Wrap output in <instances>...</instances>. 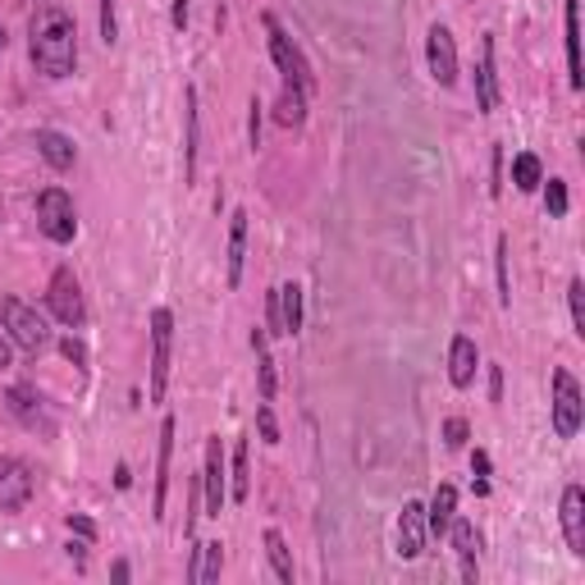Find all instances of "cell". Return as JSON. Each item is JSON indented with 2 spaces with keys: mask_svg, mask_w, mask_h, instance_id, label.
I'll return each instance as SVG.
<instances>
[{
  "mask_svg": "<svg viewBox=\"0 0 585 585\" xmlns=\"http://www.w3.org/2000/svg\"><path fill=\"white\" fill-rule=\"evenodd\" d=\"M426 60H430V74L439 87H453L458 83V42H453V32L435 23L430 28V38H426Z\"/></svg>",
  "mask_w": 585,
  "mask_h": 585,
  "instance_id": "52a82bcc",
  "label": "cell"
},
{
  "mask_svg": "<svg viewBox=\"0 0 585 585\" xmlns=\"http://www.w3.org/2000/svg\"><path fill=\"white\" fill-rule=\"evenodd\" d=\"M257 426H261V439H265V443H280V421H274L270 403H261V407H257Z\"/></svg>",
  "mask_w": 585,
  "mask_h": 585,
  "instance_id": "836d02e7",
  "label": "cell"
},
{
  "mask_svg": "<svg viewBox=\"0 0 585 585\" xmlns=\"http://www.w3.org/2000/svg\"><path fill=\"white\" fill-rule=\"evenodd\" d=\"M563 19H567V79L581 92L585 87V69H581V0H563Z\"/></svg>",
  "mask_w": 585,
  "mask_h": 585,
  "instance_id": "2e32d148",
  "label": "cell"
},
{
  "mask_svg": "<svg viewBox=\"0 0 585 585\" xmlns=\"http://www.w3.org/2000/svg\"><path fill=\"white\" fill-rule=\"evenodd\" d=\"M248 490H252V467H248V439L233 443V499L248 503Z\"/></svg>",
  "mask_w": 585,
  "mask_h": 585,
  "instance_id": "4316f807",
  "label": "cell"
},
{
  "mask_svg": "<svg viewBox=\"0 0 585 585\" xmlns=\"http://www.w3.org/2000/svg\"><path fill=\"white\" fill-rule=\"evenodd\" d=\"M567 302H572V330L585 338V284L581 280L567 284Z\"/></svg>",
  "mask_w": 585,
  "mask_h": 585,
  "instance_id": "1f68e13d",
  "label": "cell"
},
{
  "mask_svg": "<svg viewBox=\"0 0 585 585\" xmlns=\"http://www.w3.org/2000/svg\"><path fill=\"white\" fill-rule=\"evenodd\" d=\"M476 106L480 111H494L499 106V74H494V38L480 42V69H476Z\"/></svg>",
  "mask_w": 585,
  "mask_h": 585,
  "instance_id": "9a60e30c",
  "label": "cell"
},
{
  "mask_svg": "<svg viewBox=\"0 0 585 585\" xmlns=\"http://www.w3.org/2000/svg\"><path fill=\"white\" fill-rule=\"evenodd\" d=\"M111 576H115V581H128V576H133V572H128V563H124V558H119V563H115V567H111Z\"/></svg>",
  "mask_w": 585,
  "mask_h": 585,
  "instance_id": "ee69618b",
  "label": "cell"
},
{
  "mask_svg": "<svg viewBox=\"0 0 585 585\" xmlns=\"http://www.w3.org/2000/svg\"><path fill=\"white\" fill-rule=\"evenodd\" d=\"M467 421L462 417H449V421H443V443H449V449H462V443H467Z\"/></svg>",
  "mask_w": 585,
  "mask_h": 585,
  "instance_id": "e575fe53",
  "label": "cell"
},
{
  "mask_svg": "<svg viewBox=\"0 0 585 585\" xmlns=\"http://www.w3.org/2000/svg\"><path fill=\"white\" fill-rule=\"evenodd\" d=\"M10 411L28 426V430H42L46 439L55 435V421H51V411H46V403L38 398V389H28V385H14L10 389Z\"/></svg>",
  "mask_w": 585,
  "mask_h": 585,
  "instance_id": "8fae6325",
  "label": "cell"
},
{
  "mask_svg": "<svg viewBox=\"0 0 585 585\" xmlns=\"http://www.w3.org/2000/svg\"><path fill=\"white\" fill-rule=\"evenodd\" d=\"M581 389H576V380L567 370H554V430H558V439H572L576 430H581Z\"/></svg>",
  "mask_w": 585,
  "mask_h": 585,
  "instance_id": "ba28073f",
  "label": "cell"
},
{
  "mask_svg": "<svg viewBox=\"0 0 585 585\" xmlns=\"http://www.w3.org/2000/svg\"><path fill=\"white\" fill-rule=\"evenodd\" d=\"M248 143H252V152L261 147V106H257V96H252V119H248Z\"/></svg>",
  "mask_w": 585,
  "mask_h": 585,
  "instance_id": "8d00e7d4",
  "label": "cell"
},
{
  "mask_svg": "<svg viewBox=\"0 0 585 585\" xmlns=\"http://www.w3.org/2000/svg\"><path fill=\"white\" fill-rule=\"evenodd\" d=\"M265 554H270V567L284 585H293V558H289V544L280 531H265Z\"/></svg>",
  "mask_w": 585,
  "mask_h": 585,
  "instance_id": "d4e9b609",
  "label": "cell"
},
{
  "mask_svg": "<svg viewBox=\"0 0 585 585\" xmlns=\"http://www.w3.org/2000/svg\"><path fill=\"white\" fill-rule=\"evenodd\" d=\"M449 535H453V544H458V558H462V563H476V554H480V531H476L471 522L453 518V522H449Z\"/></svg>",
  "mask_w": 585,
  "mask_h": 585,
  "instance_id": "83f0119b",
  "label": "cell"
},
{
  "mask_svg": "<svg viewBox=\"0 0 585 585\" xmlns=\"http://www.w3.org/2000/svg\"><path fill=\"white\" fill-rule=\"evenodd\" d=\"M421 549H426V508L411 499V503H403V518H398V554L417 558Z\"/></svg>",
  "mask_w": 585,
  "mask_h": 585,
  "instance_id": "4fadbf2b",
  "label": "cell"
},
{
  "mask_svg": "<svg viewBox=\"0 0 585 585\" xmlns=\"http://www.w3.org/2000/svg\"><path fill=\"white\" fill-rule=\"evenodd\" d=\"M6 366H10V343L0 338V370H6Z\"/></svg>",
  "mask_w": 585,
  "mask_h": 585,
  "instance_id": "f6af8a7d",
  "label": "cell"
},
{
  "mask_svg": "<svg viewBox=\"0 0 585 585\" xmlns=\"http://www.w3.org/2000/svg\"><path fill=\"white\" fill-rule=\"evenodd\" d=\"M169 462H175V417L160 421V458H156V499H152V518H165V490H169Z\"/></svg>",
  "mask_w": 585,
  "mask_h": 585,
  "instance_id": "5bb4252c",
  "label": "cell"
},
{
  "mask_svg": "<svg viewBox=\"0 0 585 585\" xmlns=\"http://www.w3.org/2000/svg\"><path fill=\"white\" fill-rule=\"evenodd\" d=\"M503 192V152L494 147V184H490V197H499Z\"/></svg>",
  "mask_w": 585,
  "mask_h": 585,
  "instance_id": "f35d334b",
  "label": "cell"
},
{
  "mask_svg": "<svg viewBox=\"0 0 585 585\" xmlns=\"http://www.w3.org/2000/svg\"><path fill=\"white\" fill-rule=\"evenodd\" d=\"M261 23H265V32H270V55H274V64H280L284 83H289V87H297V92H312V64H306V55L293 46V38L280 28V19L265 14Z\"/></svg>",
  "mask_w": 585,
  "mask_h": 585,
  "instance_id": "3957f363",
  "label": "cell"
},
{
  "mask_svg": "<svg viewBox=\"0 0 585 585\" xmlns=\"http://www.w3.org/2000/svg\"><path fill=\"white\" fill-rule=\"evenodd\" d=\"M169 348H175V316L156 306L152 312V403H160L169 389Z\"/></svg>",
  "mask_w": 585,
  "mask_h": 585,
  "instance_id": "8992f818",
  "label": "cell"
},
{
  "mask_svg": "<svg viewBox=\"0 0 585 585\" xmlns=\"http://www.w3.org/2000/svg\"><path fill=\"white\" fill-rule=\"evenodd\" d=\"M38 229L51 238V243H74L79 211H74V197H69L64 188H46L38 197Z\"/></svg>",
  "mask_w": 585,
  "mask_h": 585,
  "instance_id": "277c9868",
  "label": "cell"
},
{
  "mask_svg": "<svg viewBox=\"0 0 585 585\" xmlns=\"http://www.w3.org/2000/svg\"><path fill=\"white\" fill-rule=\"evenodd\" d=\"M60 353H64L69 362H74V366H87V348H83V343H79L74 334H69V338L60 343Z\"/></svg>",
  "mask_w": 585,
  "mask_h": 585,
  "instance_id": "d590c367",
  "label": "cell"
},
{
  "mask_svg": "<svg viewBox=\"0 0 585 585\" xmlns=\"http://www.w3.org/2000/svg\"><path fill=\"white\" fill-rule=\"evenodd\" d=\"M494 270H499V302L512 306V280H508V238L499 233V243H494Z\"/></svg>",
  "mask_w": 585,
  "mask_h": 585,
  "instance_id": "f546056e",
  "label": "cell"
},
{
  "mask_svg": "<svg viewBox=\"0 0 585 585\" xmlns=\"http://www.w3.org/2000/svg\"><path fill=\"white\" fill-rule=\"evenodd\" d=\"M184 115H188V147H184V179H197V143H201V128H197V87L184 92Z\"/></svg>",
  "mask_w": 585,
  "mask_h": 585,
  "instance_id": "7402d4cb",
  "label": "cell"
},
{
  "mask_svg": "<svg viewBox=\"0 0 585 585\" xmlns=\"http://www.w3.org/2000/svg\"><path fill=\"white\" fill-rule=\"evenodd\" d=\"M544 211L549 216H567V184L563 179H549V188H544Z\"/></svg>",
  "mask_w": 585,
  "mask_h": 585,
  "instance_id": "4dcf8cb0",
  "label": "cell"
},
{
  "mask_svg": "<svg viewBox=\"0 0 585 585\" xmlns=\"http://www.w3.org/2000/svg\"><path fill=\"white\" fill-rule=\"evenodd\" d=\"M69 531H74V535H83V540H92V535H96V526H92L87 518H79V512H74V518H69Z\"/></svg>",
  "mask_w": 585,
  "mask_h": 585,
  "instance_id": "74e56055",
  "label": "cell"
},
{
  "mask_svg": "<svg viewBox=\"0 0 585 585\" xmlns=\"http://www.w3.org/2000/svg\"><path fill=\"white\" fill-rule=\"evenodd\" d=\"M119 38V23H115V0H101V42L115 46Z\"/></svg>",
  "mask_w": 585,
  "mask_h": 585,
  "instance_id": "d6a6232c",
  "label": "cell"
},
{
  "mask_svg": "<svg viewBox=\"0 0 585 585\" xmlns=\"http://www.w3.org/2000/svg\"><path fill=\"white\" fill-rule=\"evenodd\" d=\"M6 42H10V38H6V28H0V55H6Z\"/></svg>",
  "mask_w": 585,
  "mask_h": 585,
  "instance_id": "bcb514c9",
  "label": "cell"
},
{
  "mask_svg": "<svg viewBox=\"0 0 585 585\" xmlns=\"http://www.w3.org/2000/svg\"><path fill=\"white\" fill-rule=\"evenodd\" d=\"M229 289H238L243 280V261H248V211H233L229 220Z\"/></svg>",
  "mask_w": 585,
  "mask_h": 585,
  "instance_id": "ac0fdd59",
  "label": "cell"
},
{
  "mask_svg": "<svg viewBox=\"0 0 585 585\" xmlns=\"http://www.w3.org/2000/svg\"><path fill=\"white\" fill-rule=\"evenodd\" d=\"M280 325H284V334L302 330V289L297 284H280Z\"/></svg>",
  "mask_w": 585,
  "mask_h": 585,
  "instance_id": "cb8c5ba5",
  "label": "cell"
},
{
  "mask_svg": "<svg viewBox=\"0 0 585 585\" xmlns=\"http://www.w3.org/2000/svg\"><path fill=\"white\" fill-rule=\"evenodd\" d=\"M512 184H518L522 192H535L540 188V160L531 152H522L518 160H512Z\"/></svg>",
  "mask_w": 585,
  "mask_h": 585,
  "instance_id": "f1b7e54d",
  "label": "cell"
},
{
  "mask_svg": "<svg viewBox=\"0 0 585 585\" xmlns=\"http://www.w3.org/2000/svg\"><path fill=\"white\" fill-rule=\"evenodd\" d=\"M252 348H257V370H261V398H274V357H270V343L265 330H252Z\"/></svg>",
  "mask_w": 585,
  "mask_h": 585,
  "instance_id": "484cf974",
  "label": "cell"
},
{
  "mask_svg": "<svg viewBox=\"0 0 585 585\" xmlns=\"http://www.w3.org/2000/svg\"><path fill=\"white\" fill-rule=\"evenodd\" d=\"M28 499H32V471H28V462L6 458V462H0V508H6V512H23Z\"/></svg>",
  "mask_w": 585,
  "mask_h": 585,
  "instance_id": "9c48e42d",
  "label": "cell"
},
{
  "mask_svg": "<svg viewBox=\"0 0 585 585\" xmlns=\"http://www.w3.org/2000/svg\"><path fill=\"white\" fill-rule=\"evenodd\" d=\"M38 152H42V160L51 165V169H74V143H69L64 133H55V128H38Z\"/></svg>",
  "mask_w": 585,
  "mask_h": 585,
  "instance_id": "44dd1931",
  "label": "cell"
},
{
  "mask_svg": "<svg viewBox=\"0 0 585 585\" xmlns=\"http://www.w3.org/2000/svg\"><path fill=\"white\" fill-rule=\"evenodd\" d=\"M563 535H567V549L576 558H585V494L581 485H567L563 490Z\"/></svg>",
  "mask_w": 585,
  "mask_h": 585,
  "instance_id": "7c38bea8",
  "label": "cell"
},
{
  "mask_svg": "<svg viewBox=\"0 0 585 585\" xmlns=\"http://www.w3.org/2000/svg\"><path fill=\"white\" fill-rule=\"evenodd\" d=\"M46 306L55 312V321L69 325V330H83L87 325V302H83V289H79V280H74V270H69V265H60L51 274Z\"/></svg>",
  "mask_w": 585,
  "mask_h": 585,
  "instance_id": "5b68a950",
  "label": "cell"
},
{
  "mask_svg": "<svg viewBox=\"0 0 585 585\" xmlns=\"http://www.w3.org/2000/svg\"><path fill=\"white\" fill-rule=\"evenodd\" d=\"M28 46H32V64H38V74L46 79H69L79 64V23L69 10L60 6H38L32 14V28H28Z\"/></svg>",
  "mask_w": 585,
  "mask_h": 585,
  "instance_id": "6da1fadb",
  "label": "cell"
},
{
  "mask_svg": "<svg viewBox=\"0 0 585 585\" xmlns=\"http://www.w3.org/2000/svg\"><path fill=\"white\" fill-rule=\"evenodd\" d=\"M201 485H206V518H220V508H224V449H220V435L206 439Z\"/></svg>",
  "mask_w": 585,
  "mask_h": 585,
  "instance_id": "30bf717a",
  "label": "cell"
},
{
  "mask_svg": "<svg viewBox=\"0 0 585 585\" xmlns=\"http://www.w3.org/2000/svg\"><path fill=\"white\" fill-rule=\"evenodd\" d=\"M458 518V490L453 485H439L430 508H426V535H449V522Z\"/></svg>",
  "mask_w": 585,
  "mask_h": 585,
  "instance_id": "d6986e66",
  "label": "cell"
},
{
  "mask_svg": "<svg viewBox=\"0 0 585 585\" xmlns=\"http://www.w3.org/2000/svg\"><path fill=\"white\" fill-rule=\"evenodd\" d=\"M175 28H179V32L188 28V0H175Z\"/></svg>",
  "mask_w": 585,
  "mask_h": 585,
  "instance_id": "b9f144b4",
  "label": "cell"
},
{
  "mask_svg": "<svg viewBox=\"0 0 585 585\" xmlns=\"http://www.w3.org/2000/svg\"><path fill=\"white\" fill-rule=\"evenodd\" d=\"M476 366H480L476 343H471L467 334H458V338H453V348H449V380H453L458 389H467V385L476 380Z\"/></svg>",
  "mask_w": 585,
  "mask_h": 585,
  "instance_id": "e0dca14e",
  "label": "cell"
},
{
  "mask_svg": "<svg viewBox=\"0 0 585 585\" xmlns=\"http://www.w3.org/2000/svg\"><path fill=\"white\" fill-rule=\"evenodd\" d=\"M115 485H119V490H128V485H133V476H128V467H115Z\"/></svg>",
  "mask_w": 585,
  "mask_h": 585,
  "instance_id": "7bdbcfd3",
  "label": "cell"
},
{
  "mask_svg": "<svg viewBox=\"0 0 585 585\" xmlns=\"http://www.w3.org/2000/svg\"><path fill=\"white\" fill-rule=\"evenodd\" d=\"M471 471H476V480H485L490 476V453H476L471 458Z\"/></svg>",
  "mask_w": 585,
  "mask_h": 585,
  "instance_id": "ab89813d",
  "label": "cell"
},
{
  "mask_svg": "<svg viewBox=\"0 0 585 585\" xmlns=\"http://www.w3.org/2000/svg\"><path fill=\"white\" fill-rule=\"evenodd\" d=\"M38 6H46V0H38Z\"/></svg>",
  "mask_w": 585,
  "mask_h": 585,
  "instance_id": "7dc6e473",
  "label": "cell"
},
{
  "mask_svg": "<svg viewBox=\"0 0 585 585\" xmlns=\"http://www.w3.org/2000/svg\"><path fill=\"white\" fill-rule=\"evenodd\" d=\"M224 567V544L220 540H206L192 549V567H188V581L192 585H206V581H216Z\"/></svg>",
  "mask_w": 585,
  "mask_h": 585,
  "instance_id": "ffe728a7",
  "label": "cell"
},
{
  "mask_svg": "<svg viewBox=\"0 0 585 585\" xmlns=\"http://www.w3.org/2000/svg\"><path fill=\"white\" fill-rule=\"evenodd\" d=\"M490 398H494V403L503 398V370H499V366L490 370Z\"/></svg>",
  "mask_w": 585,
  "mask_h": 585,
  "instance_id": "60d3db41",
  "label": "cell"
},
{
  "mask_svg": "<svg viewBox=\"0 0 585 585\" xmlns=\"http://www.w3.org/2000/svg\"><path fill=\"white\" fill-rule=\"evenodd\" d=\"M0 321H6L10 338L19 343L28 357H38V353L51 348V330H46V321L38 316V306H28V302H19V297H0Z\"/></svg>",
  "mask_w": 585,
  "mask_h": 585,
  "instance_id": "7a4b0ae2",
  "label": "cell"
},
{
  "mask_svg": "<svg viewBox=\"0 0 585 585\" xmlns=\"http://www.w3.org/2000/svg\"><path fill=\"white\" fill-rule=\"evenodd\" d=\"M274 119H280L284 128H297V124L306 119V92H297V87H289V83H284L280 106H274Z\"/></svg>",
  "mask_w": 585,
  "mask_h": 585,
  "instance_id": "603a6c76",
  "label": "cell"
}]
</instances>
